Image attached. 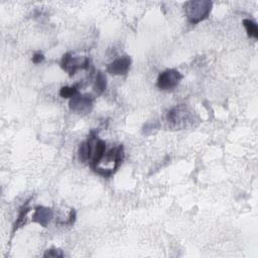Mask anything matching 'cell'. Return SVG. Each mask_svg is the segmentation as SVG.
<instances>
[{"instance_id": "6da1fadb", "label": "cell", "mask_w": 258, "mask_h": 258, "mask_svg": "<svg viewBox=\"0 0 258 258\" xmlns=\"http://www.w3.org/2000/svg\"><path fill=\"white\" fill-rule=\"evenodd\" d=\"M106 152V142L98 137L96 131H92L87 140L79 147V159L83 163H89L92 167L102 158Z\"/></svg>"}, {"instance_id": "7a4b0ae2", "label": "cell", "mask_w": 258, "mask_h": 258, "mask_svg": "<svg viewBox=\"0 0 258 258\" xmlns=\"http://www.w3.org/2000/svg\"><path fill=\"white\" fill-rule=\"evenodd\" d=\"M166 121L171 129L183 130L195 127L199 122V118L189 107L178 105L168 111Z\"/></svg>"}, {"instance_id": "3957f363", "label": "cell", "mask_w": 258, "mask_h": 258, "mask_svg": "<svg viewBox=\"0 0 258 258\" xmlns=\"http://www.w3.org/2000/svg\"><path fill=\"white\" fill-rule=\"evenodd\" d=\"M124 159V147L122 144L117 145L106 151L102 158L92 167L95 172L105 177L112 175L120 166Z\"/></svg>"}, {"instance_id": "277c9868", "label": "cell", "mask_w": 258, "mask_h": 258, "mask_svg": "<svg viewBox=\"0 0 258 258\" xmlns=\"http://www.w3.org/2000/svg\"><path fill=\"white\" fill-rule=\"evenodd\" d=\"M213 3L208 0H192L184 3L185 16L191 24H197L208 18Z\"/></svg>"}, {"instance_id": "5b68a950", "label": "cell", "mask_w": 258, "mask_h": 258, "mask_svg": "<svg viewBox=\"0 0 258 258\" xmlns=\"http://www.w3.org/2000/svg\"><path fill=\"white\" fill-rule=\"evenodd\" d=\"M90 63L91 59L89 56L78 54L75 51L64 53L60 59V68L71 77L74 76L79 70H88Z\"/></svg>"}, {"instance_id": "8992f818", "label": "cell", "mask_w": 258, "mask_h": 258, "mask_svg": "<svg viewBox=\"0 0 258 258\" xmlns=\"http://www.w3.org/2000/svg\"><path fill=\"white\" fill-rule=\"evenodd\" d=\"M94 97L90 94H78L70 100L69 108L75 114L85 116L93 110Z\"/></svg>"}, {"instance_id": "52a82bcc", "label": "cell", "mask_w": 258, "mask_h": 258, "mask_svg": "<svg viewBox=\"0 0 258 258\" xmlns=\"http://www.w3.org/2000/svg\"><path fill=\"white\" fill-rule=\"evenodd\" d=\"M181 79L182 75L178 71L174 69H168L159 74L156 86L162 91L173 90L179 84Z\"/></svg>"}, {"instance_id": "ba28073f", "label": "cell", "mask_w": 258, "mask_h": 258, "mask_svg": "<svg viewBox=\"0 0 258 258\" xmlns=\"http://www.w3.org/2000/svg\"><path fill=\"white\" fill-rule=\"evenodd\" d=\"M130 66H131V58L129 55L125 54L111 61L107 66V72L116 76L125 75L129 71Z\"/></svg>"}, {"instance_id": "9c48e42d", "label": "cell", "mask_w": 258, "mask_h": 258, "mask_svg": "<svg viewBox=\"0 0 258 258\" xmlns=\"http://www.w3.org/2000/svg\"><path fill=\"white\" fill-rule=\"evenodd\" d=\"M53 217V212L50 208L38 206L34 210V214L32 215V222L37 223L42 227H46Z\"/></svg>"}, {"instance_id": "30bf717a", "label": "cell", "mask_w": 258, "mask_h": 258, "mask_svg": "<svg viewBox=\"0 0 258 258\" xmlns=\"http://www.w3.org/2000/svg\"><path fill=\"white\" fill-rule=\"evenodd\" d=\"M106 88H107L106 76L101 71H98L97 75H96L95 82H94L93 89H94V91H95V93L97 95H101V94H103L105 92Z\"/></svg>"}, {"instance_id": "8fae6325", "label": "cell", "mask_w": 258, "mask_h": 258, "mask_svg": "<svg viewBox=\"0 0 258 258\" xmlns=\"http://www.w3.org/2000/svg\"><path fill=\"white\" fill-rule=\"evenodd\" d=\"M28 204H29V201H27L20 209L19 211V214H18V217L14 223V226H13V232H15L18 228H20L24 223H25V219H26V215L28 214V212L30 211V208L28 207Z\"/></svg>"}, {"instance_id": "7c38bea8", "label": "cell", "mask_w": 258, "mask_h": 258, "mask_svg": "<svg viewBox=\"0 0 258 258\" xmlns=\"http://www.w3.org/2000/svg\"><path fill=\"white\" fill-rule=\"evenodd\" d=\"M242 23H243L249 37H253V38L258 37V27H257V24L255 21L245 18V19H243Z\"/></svg>"}, {"instance_id": "4fadbf2b", "label": "cell", "mask_w": 258, "mask_h": 258, "mask_svg": "<svg viewBox=\"0 0 258 258\" xmlns=\"http://www.w3.org/2000/svg\"><path fill=\"white\" fill-rule=\"evenodd\" d=\"M78 86H64L59 90V96L61 98H73L78 95Z\"/></svg>"}, {"instance_id": "5bb4252c", "label": "cell", "mask_w": 258, "mask_h": 258, "mask_svg": "<svg viewBox=\"0 0 258 258\" xmlns=\"http://www.w3.org/2000/svg\"><path fill=\"white\" fill-rule=\"evenodd\" d=\"M44 257H53V258H58V257H63V253L60 249H55V248H51L45 251V253L43 254Z\"/></svg>"}, {"instance_id": "9a60e30c", "label": "cell", "mask_w": 258, "mask_h": 258, "mask_svg": "<svg viewBox=\"0 0 258 258\" xmlns=\"http://www.w3.org/2000/svg\"><path fill=\"white\" fill-rule=\"evenodd\" d=\"M44 59V55L42 54V52H40V51H37V52H35L34 54H33V56H32V61L34 62V63H40L42 60Z\"/></svg>"}]
</instances>
